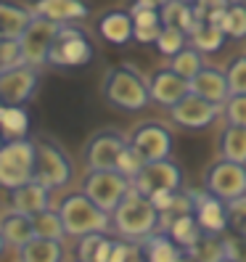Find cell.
<instances>
[{"label":"cell","mask_w":246,"mask_h":262,"mask_svg":"<svg viewBox=\"0 0 246 262\" xmlns=\"http://www.w3.org/2000/svg\"><path fill=\"white\" fill-rule=\"evenodd\" d=\"M114 230L127 241H146L151 233H156L162 225L159 209L151 204V199L138 193L135 188L122 199L119 207L111 212Z\"/></svg>","instance_id":"cell-1"},{"label":"cell","mask_w":246,"mask_h":262,"mask_svg":"<svg viewBox=\"0 0 246 262\" xmlns=\"http://www.w3.org/2000/svg\"><path fill=\"white\" fill-rule=\"evenodd\" d=\"M58 214L64 223L66 236L82 238L87 233H106L111 228V214L101 209L93 199H87L82 191L66 193L58 202Z\"/></svg>","instance_id":"cell-2"},{"label":"cell","mask_w":246,"mask_h":262,"mask_svg":"<svg viewBox=\"0 0 246 262\" xmlns=\"http://www.w3.org/2000/svg\"><path fill=\"white\" fill-rule=\"evenodd\" d=\"M103 98L109 101L114 109L122 112H141L148 106L151 93L148 82L143 80V74L132 69L130 64L111 67L103 77Z\"/></svg>","instance_id":"cell-3"},{"label":"cell","mask_w":246,"mask_h":262,"mask_svg":"<svg viewBox=\"0 0 246 262\" xmlns=\"http://www.w3.org/2000/svg\"><path fill=\"white\" fill-rule=\"evenodd\" d=\"M35 180V141L13 138L0 146V188L13 191Z\"/></svg>","instance_id":"cell-4"},{"label":"cell","mask_w":246,"mask_h":262,"mask_svg":"<svg viewBox=\"0 0 246 262\" xmlns=\"http://www.w3.org/2000/svg\"><path fill=\"white\" fill-rule=\"evenodd\" d=\"M93 58H96L93 40H90V35L82 27L77 24L58 27V35L48 53V64L61 67V69H80V67H87Z\"/></svg>","instance_id":"cell-5"},{"label":"cell","mask_w":246,"mask_h":262,"mask_svg":"<svg viewBox=\"0 0 246 262\" xmlns=\"http://www.w3.org/2000/svg\"><path fill=\"white\" fill-rule=\"evenodd\" d=\"M35 180L51 191L66 188L72 180V159L48 135L35 138Z\"/></svg>","instance_id":"cell-6"},{"label":"cell","mask_w":246,"mask_h":262,"mask_svg":"<svg viewBox=\"0 0 246 262\" xmlns=\"http://www.w3.org/2000/svg\"><path fill=\"white\" fill-rule=\"evenodd\" d=\"M130 191H132V180L119 175L117 169H93V172H87L82 178V193L87 199H93L109 214L119 207V202Z\"/></svg>","instance_id":"cell-7"},{"label":"cell","mask_w":246,"mask_h":262,"mask_svg":"<svg viewBox=\"0 0 246 262\" xmlns=\"http://www.w3.org/2000/svg\"><path fill=\"white\" fill-rule=\"evenodd\" d=\"M204 188L222 199L225 204L236 202L246 196V164L230 162V159H217L204 175Z\"/></svg>","instance_id":"cell-8"},{"label":"cell","mask_w":246,"mask_h":262,"mask_svg":"<svg viewBox=\"0 0 246 262\" xmlns=\"http://www.w3.org/2000/svg\"><path fill=\"white\" fill-rule=\"evenodd\" d=\"M58 27L56 21H48V19H40L35 16L29 21V27L24 29V35L19 37V45H21V56H24V64L27 67H42L48 64V53H51V45L58 35Z\"/></svg>","instance_id":"cell-9"},{"label":"cell","mask_w":246,"mask_h":262,"mask_svg":"<svg viewBox=\"0 0 246 262\" xmlns=\"http://www.w3.org/2000/svg\"><path fill=\"white\" fill-rule=\"evenodd\" d=\"M127 141L143 157V162L170 159L172 146H175V138H172L170 127H164L162 122H143V125H138Z\"/></svg>","instance_id":"cell-10"},{"label":"cell","mask_w":246,"mask_h":262,"mask_svg":"<svg viewBox=\"0 0 246 262\" xmlns=\"http://www.w3.org/2000/svg\"><path fill=\"white\" fill-rule=\"evenodd\" d=\"M180 186H183V172L172 159L146 162L138 178L132 180V188L143 196H151L156 191H180Z\"/></svg>","instance_id":"cell-11"},{"label":"cell","mask_w":246,"mask_h":262,"mask_svg":"<svg viewBox=\"0 0 246 262\" xmlns=\"http://www.w3.org/2000/svg\"><path fill=\"white\" fill-rule=\"evenodd\" d=\"M125 146H127V138L117 130L96 133L82 148V162L87 167V172H93V169H114L117 157Z\"/></svg>","instance_id":"cell-12"},{"label":"cell","mask_w":246,"mask_h":262,"mask_svg":"<svg viewBox=\"0 0 246 262\" xmlns=\"http://www.w3.org/2000/svg\"><path fill=\"white\" fill-rule=\"evenodd\" d=\"M40 74L35 67H13L0 72V103L3 106H24L35 96Z\"/></svg>","instance_id":"cell-13"},{"label":"cell","mask_w":246,"mask_h":262,"mask_svg":"<svg viewBox=\"0 0 246 262\" xmlns=\"http://www.w3.org/2000/svg\"><path fill=\"white\" fill-rule=\"evenodd\" d=\"M220 109H222V106L212 103V101H204L202 96H196V93H188L186 98L177 101L170 109V117H172L175 125H180V127L202 130V127H209L212 122L220 117Z\"/></svg>","instance_id":"cell-14"},{"label":"cell","mask_w":246,"mask_h":262,"mask_svg":"<svg viewBox=\"0 0 246 262\" xmlns=\"http://www.w3.org/2000/svg\"><path fill=\"white\" fill-rule=\"evenodd\" d=\"M193 214H196L198 225L204 228V233H212V236L228 233V204L214 193L196 191L193 193Z\"/></svg>","instance_id":"cell-15"},{"label":"cell","mask_w":246,"mask_h":262,"mask_svg":"<svg viewBox=\"0 0 246 262\" xmlns=\"http://www.w3.org/2000/svg\"><path fill=\"white\" fill-rule=\"evenodd\" d=\"M148 93H151V101H156L164 109H172L177 101H183L191 93V85H188V80H183L180 74H175L167 67V69H156L151 74Z\"/></svg>","instance_id":"cell-16"},{"label":"cell","mask_w":246,"mask_h":262,"mask_svg":"<svg viewBox=\"0 0 246 262\" xmlns=\"http://www.w3.org/2000/svg\"><path fill=\"white\" fill-rule=\"evenodd\" d=\"M29 11H32L35 16L56 21V24H74V21L85 19L90 13V8L82 0H32Z\"/></svg>","instance_id":"cell-17"},{"label":"cell","mask_w":246,"mask_h":262,"mask_svg":"<svg viewBox=\"0 0 246 262\" xmlns=\"http://www.w3.org/2000/svg\"><path fill=\"white\" fill-rule=\"evenodd\" d=\"M11 207H13V212L35 217L37 212L51 209V188H45L37 180H29L24 186L11 191Z\"/></svg>","instance_id":"cell-18"},{"label":"cell","mask_w":246,"mask_h":262,"mask_svg":"<svg viewBox=\"0 0 246 262\" xmlns=\"http://www.w3.org/2000/svg\"><path fill=\"white\" fill-rule=\"evenodd\" d=\"M188 85H191V93L202 96L204 101H212V103H217V106H225V101L230 98L228 77H225V72H220V69L204 67Z\"/></svg>","instance_id":"cell-19"},{"label":"cell","mask_w":246,"mask_h":262,"mask_svg":"<svg viewBox=\"0 0 246 262\" xmlns=\"http://www.w3.org/2000/svg\"><path fill=\"white\" fill-rule=\"evenodd\" d=\"M132 32H135V24H132V16H130V11H106L103 16L98 19V35L106 40V42H111V45H127L132 40Z\"/></svg>","instance_id":"cell-20"},{"label":"cell","mask_w":246,"mask_h":262,"mask_svg":"<svg viewBox=\"0 0 246 262\" xmlns=\"http://www.w3.org/2000/svg\"><path fill=\"white\" fill-rule=\"evenodd\" d=\"M162 230H167V233L172 236V241L180 246V249H191V246L204 236V228L198 225L193 212L175 214V217H164L162 220Z\"/></svg>","instance_id":"cell-21"},{"label":"cell","mask_w":246,"mask_h":262,"mask_svg":"<svg viewBox=\"0 0 246 262\" xmlns=\"http://www.w3.org/2000/svg\"><path fill=\"white\" fill-rule=\"evenodd\" d=\"M35 19V13L29 6H16L0 0V40H19L29 21Z\"/></svg>","instance_id":"cell-22"},{"label":"cell","mask_w":246,"mask_h":262,"mask_svg":"<svg viewBox=\"0 0 246 262\" xmlns=\"http://www.w3.org/2000/svg\"><path fill=\"white\" fill-rule=\"evenodd\" d=\"M130 16H132V24H135L132 40L143 42V45H153V42H156V37L162 32V13H159V8H146V6L132 3Z\"/></svg>","instance_id":"cell-23"},{"label":"cell","mask_w":246,"mask_h":262,"mask_svg":"<svg viewBox=\"0 0 246 262\" xmlns=\"http://www.w3.org/2000/svg\"><path fill=\"white\" fill-rule=\"evenodd\" d=\"M0 233L6 238V246H13V249H21L24 244H29L35 238L32 230V217H27L21 212H8L3 220H0Z\"/></svg>","instance_id":"cell-24"},{"label":"cell","mask_w":246,"mask_h":262,"mask_svg":"<svg viewBox=\"0 0 246 262\" xmlns=\"http://www.w3.org/2000/svg\"><path fill=\"white\" fill-rule=\"evenodd\" d=\"M141 246H143L148 262H180V257L186 254V249H180L167 230L151 233L146 241H141Z\"/></svg>","instance_id":"cell-25"},{"label":"cell","mask_w":246,"mask_h":262,"mask_svg":"<svg viewBox=\"0 0 246 262\" xmlns=\"http://www.w3.org/2000/svg\"><path fill=\"white\" fill-rule=\"evenodd\" d=\"M225 37H228V35L222 32L217 24L198 19V21L191 27V32H188V45H193V48L202 51V53H217V51L222 48Z\"/></svg>","instance_id":"cell-26"},{"label":"cell","mask_w":246,"mask_h":262,"mask_svg":"<svg viewBox=\"0 0 246 262\" xmlns=\"http://www.w3.org/2000/svg\"><path fill=\"white\" fill-rule=\"evenodd\" d=\"M61 257H64V246L51 238H32L19 249L21 262H61Z\"/></svg>","instance_id":"cell-27"},{"label":"cell","mask_w":246,"mask_h":262,"mask_svg":"<svg viewBox=\"0 0 246 262\" xmlns=\"http://www.w3.org/2000/svg\"><path fill=\"white\" fill-rule=\"evenodd\" d=\"M162 13V27H175V29H183V32H191V27L198 21L196 19V11H193V3H183V0H170L159 8Z\"/></svg>","instance_id":"cell-28"},{"label":"cell","mask_w":246,"mask_h":262,"mask_svg":"<svg viewBox=\"0 0 246 262\" xmlns=\"http://www.w3.org/2000/svg\"><path fill=\"white\" fill-rule=\"evenodd\" d=\"M0 133L6 141L29 135V112L24 106H0Z\"/></svg>","instance_id":"cell-29"},{"label":"cell","mask_w":246,"mask_h":262,"mask_svg":"<svg viewBox=\"0 0 246 262\" xmlns=\"http://www.w3.org/2000/svg\"><path fill=\"white\" fill-rule=\"evenodd\" d=\"M209 21L217 24L222 32L228 37H233V40H243L246 37V6H241V3H230V8L214 13Z\"/></svg>","instance_id":"cell-30"},{"label":"cell","mask_w":246,"mask_h":262,"mask_svg":"<svg viewBox=\"0 0 246 262\" xmlns=\"http://www.w3.org/2000/svg\"><path fill=\"white\" fill-rule=\"evenodd\" d=\"M220 157L246 164V127L228 125L220 135Z\"/></svg>","instance_id":"cell-31"},{"label":"cell","mask_w":246,"mask_h":262,"mask_svg":"<svg viewBox=\"0 0 246 262\" xmlns=\"http://www.w3.org/2000/svg\"><path fill=\"white\" fill-rule=\"evenodd\" d=\"M32 230H35V238H51V241H64L66 238V230H64V223H61L58 209L37 212L32 217Z\"/></svg>","instance_id":"cell-32"},{"label":"cell","mask_w":246,"mask_h":262,"mask_svg":"<svg viewBox=\"0 0 246 262\" xmlns=\"http://www.w3.org/2000/svg\"><path fill=\"white\" fill-rule=\"evenodd\" d=\"M170 69L175 72V74H180L183 80H193V77L204 69V53L202 51H196L193 45H186L177 56H172L170 58Z\"/></svg>","instance_id":"cell-33"},{"label":"cell","mask_w":246,"mask_h":262,"mask_svg":"<svg viewBox=\"0 0 246 262\" xmlns=\"http://www.w3.org/2000/svg\"><path fill=\"white\" fill-rule=\"evenodd\" d=\"M191 257H196L198 262H220L225 257V244H222V236H212V233H204L198 238L191 249H186Z\"/></svg>","instance_id":"cell-34"},{"label":"cell","mask_w":246,"mask_h":262,"mask_svg":"<svg viewBox=\"0 0 246 262\" xmlns=\"http://www.w3.org/2000/svg\"><path fill=\"white\" fill-rule=\"evenodd\" d=\"M188 45V35L183 32V29H175V27H162V32L156 37V42H153V48H156L162 56L172 58L177 56L183 48Z\"/></svg>","instance_id":"cell-35"},{"label":"cell","mask_w":246,"mask_h":262,"mask_svg":"<svg viewBox=\"0 0 246 262\" xmlns=\"http://www.w3.org/2000/svg\"><path fill=\"white\" fill-rule=\"evenodd\" d=\"M143 164H146V162H143V157H141V154H138V151L130 146V141H127V146L122 148V154L117 157L114 169H117L119 175H125L127 180H135V178H138V172L143 169Z\"/></svg>","instance_id":"cell-36"},{"label":"cell","mask_w":246,"mask_h":262,"mask_svg":"<svg viewBox=\"0 0 246 262\" xmlns=\"http://www.w3.org/2000/svg\"><path fill=\"white\" fill-rule=\"evenodd\" d=\"M230 96H246V56H236L225 69Z\"/></svg>","instance_id":"cell-37"},{"label":"cell","mask_w":246,"mask_h":262,"mask_svg":"<svg viewBox=\"0 0 246 262\" xmlns=\"http://www.w3.org/2000/svg\"><path fill=\"white\" fill-rule=\"evenodd\" d=\"M228 230L246 238V196L228 204Z\"/></svg>","instance_id":"cell-38"},{"label":"cell","mask_w":246,"mask_h":262,"mask_svg":"<svg viewBox=\"0 0 246 262\" xmlns=\"http://www.w3.org/2000/svg\"><path fill=\"white\" fill-rule=\"evenodd\" d=\"M24 56H21V45L19 40H0V72L21 67Z\"/></svg>","instance_id":"cell-39"},{"label":"cell","mask_w":246,"mask_h":262,"mask_svg":"<svg viewBox=\"0 0 246 262\" xmlns=\"http://www.w3.org/2000/svg\"><path fill=\"white\" fill-rule=\"evenodd\" d=\"M222 114L228 119V125L246 127V96H230L222 106Z\"/></svg>","instance_id":"cell-40"},{"label":"cell","mask_w":246,"mask_h":262,"mask_svg":"<svg viewBox=\"0 0 246 262\" xmlns=\"http://www.w3.org/2000/svg\"><path fill=\"white\" fill-rule=\"evenodd\" d=\"M103 236L106 233H87L82 238H77V259H80V262H93Z\"/></svg>","instance_id":"cell-41"},{"label":"cell","mask_w":246,"mask_h":262,"mask_svg":"<svg viewBox=\"0 0 246 262\" xmlns=\"http://www.w3.org/2000/svg\"><path fill=\"white\" fill-rule=\"evenodd\" d=\"M222 244H225V257L236 259V262H246V238L228 230V233H222Z\"/></svg>","instance_id":"cell-42"},{"label":"cell","mask_w":246,"mask_h":262,"mask_svg":"<svg viewBox=\"0 0 246 262\" xmlns=\"http://www.w3.org/2000/svg\"><path fill=\"white\" fill-rule=\"evenodd\" d=\"M225 8H230V0H196L193 3L196 19H202V21H209L214 13H220Z\"/></svg>","instance_id":"cell-43"},{"label":"cell","mask_w":246,"mask_h":262,"mask_svg":"<svg viewBox=\"0 0 246 262\" xmlns=\"http://www.w3.org/2000/svg\"><path fill=\"white\" fill-rule=\"evenodd\" d=\"M175 193L177 191H156V193H151V204L159 209V214H167L172 209V202H175Z\"/></svg>","instance_id":"cell-44"},{"label":"cell","mask_w":246,"mask_h":262,"mask_svg":"<svg viewBox=\"0 0 246 262\" xmlns=\"http://www.w3.org/2000/svg\"><path fill=\"white\" fill-rule=\"evenodd\" d=\"M111 246H114V238H111V236H103V241H101V246H98V252H96L93 262H109Z\"/></svg>","instance_id":"cell-45"},{"label":"cell","mask_w":246,"mask_h":262,"mask_svg":"<svg viewBox=\"0 0 246 262\" xmlns=\"http://www.w3.org/2000/svg\"><path fill=\"white\" fill-rule=\"evenodd\" d=\"M138 6H146V8H162L164 3H170V0H135Z\"/></svg>","instance_id":"cell-46"},{"label":"cell","mask_w":246,"mask_h":262,"mask_svg":"<svg viewBox=\"0 0 246 262\" xmlns=\"http://www.w3.org/2000/svg\"><path fill=\"white\" fill-rule=\"evenodd\" d=\"M180 262H198V259H196V257H191V254L186 252V254H183V257H180Z\"/></svg>","instance_id":"cell-47"},{"label":"cell","mask_w":246,"mask_h":262,"mask_svg":"<svg viewBox=\"0 0 246 262\" xmlns=\"http://www.w3.org/2000/svg\"><path fill=\"white\" fill-rule=\"evenodd\" d=\"M6 249V238H3V233H0V252Z\"/></svg>","instance_id":"cell-48"},{"label":"cell","mask_w":246,"mask_h":262,"mask_svg":"<svg viewBox=\"0 0 246 262\" xmlns=\"http://www.w3.org/2000/svg\"><path fill=\"white\" fill-rule=\"evenodd\" d=\"M220 262H236V259H230V257H222V259H220Z\"/></svg>","instance_id":"cell-49"},{"label":"cell","mask_w":246,"mask_h":262,"mask_svg":"<svg viewBox=\"0 0 246 262\" xmlns=\"http://www.w3.org/2000/svg\"><path fill=\"white\" fill-rule=\"evenodd\" d=\"M0 146H3V133H0Z\"/></svg>","instance_id":"cell-50"},{"label":"cell","mask_w":246,"mask_h":262,"mask_svg":"<svg viewBox=\"0 0 246 262\" xmlns=\"http://www.w3.org/2000/svg\"><path fill=\"white\" fill-rule=\"evenodd\" d=\"M183 3H196V0H183Z\"/></svg>","instance_id":"cell-51"},{"label":"cell","mask_w":246,"mask_h":262,"mask_svg":"<svg viewBox=\"0 0 246 262\" xmlns=\"http://www.w3.org/2000/svg\"><path fill=\"white\" fill-rule=\"evenodd\" d=\"M0 106H3V103H0Z\"/></svg>","instance_id":"cell-52"}]
</instances>
